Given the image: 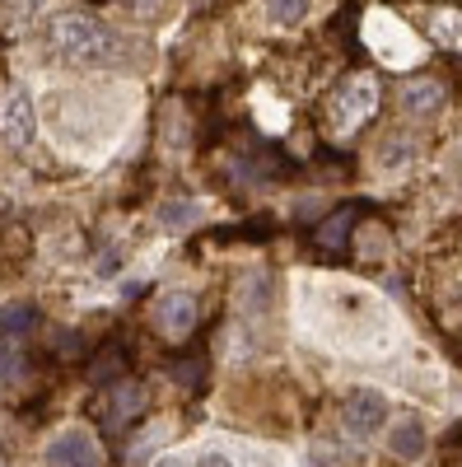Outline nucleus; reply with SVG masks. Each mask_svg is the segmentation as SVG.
I'll return each mask as SVG.
<instances>
[{
    "label": "nucleus",
    "instance_id": "2",
    "mask_svg": "<svg viewBox=\"0 0 462 467\" xmlns=\"http://www.w3.org/2000/svg\"><path fill=\"white\" fill-rule=\"evenodd\" d=\"M378 108V85L369 80V75H351L332 99H327V127L336 131H355L360 122H369Z\"/></svg>",
    "mask_w": 462,
    "mask_h": 467
},
{
    "label": "nucleus",
    "instance_id": "16",
    "mask_svg": "<svg viewBox=\"0 0 462 467\" xmlns=\"http://www.w3.org/2000/svg\"><path fill=\"white\" fill-rule=\"evenodd\" d=\"M173 379H178V383H187V388H197V383H201V356H191V360L173 365Z\"/></svg>",
    "mask_w": 462,
    "mask_h": 467
},
{
    "label": "nucleus",
    "instance_id": "17",
    "mask_svg": "<svg viewBox=\"0 0 462 467\" xmlns=\"http://www.w3.org/2000/svg\"><path fill=\"white\" fill-rule=\"evenodd\" d=\"M197 467H234V462H229V458H224V453H206V458H201V462H197Z\"/></svg>",
    "mask_w": 462,
    "mask_h": 467
},
{
    "label": "nucleus",
    "instance_id": "13",
    "mask_svg": "<svg viewBox=\"0 0 462 467\" xmlns=\"http://www.w3.org/2000/svg\"><path fill=\"white\" fill-rule=\"evenodd\" d=\"M262 5H266V19L281 24V28H290L308 15V0H262Z\"/></svg>",
    "mask_w": 462,
    "mask_h": 467
},
{
    "label": "nucleus",
    "instance_id": "15",
    "mask_svg": "<svg viewBox=\"0 0 462 467\" xmlns=\"http://www.w3.org/2000/svg\"><path fill=\"white\" fill-rule=\"evenodd\" d=\"M435 37L439 43H448V47H462V19L457 15H435Z\"/></svg>",
    "mask_w": 462,
    "mask_h": 467
},
{
    "label": "nucleus",
    "instance_id": "6",
    "mask_svg": "<svg viewBox=\"0 0 462 467\" xmlns=\"http://www.w3.org/2000/svg\"><path fill=\"white\" fill-rule=\"evenodd\" d=\"M103 425H112V431H122V425H131L140 411H145V388L136 383V379H122L112 393L103 398Z\"/></svg>",
    "mask_w": 462,
    "mask_h": 467
},
{
    "label": "nucleus",
    "instance_id": "3",
    "mask_svg": "<svg viewBox=\"0 0 462 467\" xmlns=\"http://www.w3.org/2000/svg\"><path fill=\"white\" fill-rule=\"evenodd\" d=\"M154 327H159V337H169V341H187L191 332H197V299H191L187 290L164 295L159 308H154Z\"/></svg>",
    "mask_w": 462,
    "mask_h": 467
},
{
    "label": "nucleus",
    "instance_id": "8",
    "mask_svg": "<svg viewBox=\"0 0 462 467\" xmlns=\"http://www.w3.org/2000/svg\"><path fill=\"white\" fill-rule=\"evenodd\" d=\"M397 103H402L406 117H435L444 108V85H435V80H406L397 89Z\"/></svg>",
    "mask_w": 462,
    "mask_h": 467
},
{
    "label": "nucleus",
    "instance_id": "11",
    "mask_svg": "<svg viewBox=\"0 0 462 467\" xmlns=\"http://www.w3.org/2000/svg\"><path fill=\"white\" fill-rule=\"evenodd\" d=\"M351 224H355V211H351V206L332 211V215H327V224H318V248L341 253V248H345V234H351Z\"/></svg>",
    "mask_w": 462,
    "mask_h": 467
},
{
    "label": "nucleus",
    "instance_id": "14",
    "mask_svg": "<svg viewBox=\"0 0 462 467\" xmlns=\"http://www.w3.org/2000/svg\"><path fill=\"white\" fill-rule=\"evenodd\" d=\"M191 220H197V206H191V202H169V206H164V215H159V224H164V229H187Z\"/></svg>",
    "mask_w": 462,
    "mask_h": 467
},
{
    "label": "nucleus",
    "instance_id": "12",
    "mask_svg": "<svg viewBox=\"0 0 462 467\" xmlns=\"http://www.w3.org/2000/svg\"><path fill=\"white\" fill-rule=\"evenodd\" d=\"M37 327V308H28V304H10V308H0V337H28Z\"/></svg>",
    "mask_w": 462,
    "mask_h": 467
},
{
    "label": "nucleus",
    "instance_id": "5",
    "mask_svg": "<svg viewBox=\"0 0 462 467\" xmlns=\"http://www.w3.org/2000/svg\"><path fill=\"white\" fill-rule=\"evenodd\" d=\"M341 420H345V431L351 435H374L383 420H388V402H383V393H374V388H360V393H351L345 398V407H341Z\"/></svg>",
    "mask_w": 462,
    "mask_h": 467
},
{
    "label": "nucleus",
    "instance_id": "1",
    "mask_svg": "<svg viewBox=\"0 0 462 467\" xmlns=\"http://www.w3.org/2000/svg\"><path fill=\"white\" fill-rule=\"evenodd\" d=\"M47 57L61 66H80V70H98V66H122L131 57V47L122 43L108 24H98L85 10H66L47 24Z\"/></svg>",
    "mask_w": 462,
    "mask_h": 467
},
{
    "label": "nucleus",
    "instance_id": "10",
    "mask_svg": "<svg viewBox=\"0 0 462 467\" xmlns=\"http://www.w3.org/2000/svg\"><path fill=\"white\" fill-rule=\"evenodd\" d=\"M122 374H127V346H118V341H112V346H103L98 356H94V365H89V379H94L98 388H108V383H118Z\"/></svg>",
    "mask_w": 462,
    "mask_h": 467
},
{
    "label": "nucleus",
    "instance_id": "4",
    "mask_svg": "<svg viewBox=\"0 0 462 467\" xmlns=\"http://www.w3.org/2000/svg\"><path fill=\"white\" fill-rule=\"evenodd\" d=\"M47 462L52 467H103V449L89 431H66L47 444Z\"/></svg>",
    "mask_w": 462,
    "mask_h": 467
},
{
    "label": "nucleus",
    "instance_id": "7",
    "mask_svg": "<svg viewBox=\"0 0 462 467\" xmlns=\"http://www.w3.org/2000/svg\"><path fill=\"white\" fill-rule=\"evenodd\" d=\"M0 131L10 136V145H28L37 131V117H33V99L24 89H10L5 103H0Z\"/></svg>",
    "mask_w": 462,
    "mask_h": 467
},
{
    "label": "nucleus",
    "instance_id": "18",
    "mask_svg": "<svg viewBox=\"0 0 462 467\" xmlns=\"http://www.w3.org/2000/svg\"><path fill=\"white\" fill-rule=\"evenodd\" d=\"M164 467H182V462H164Z\"/></svg>",
    "mask_w": 462,
    "mask_h": 467
},
{
    "label": "nucleus",
    "instance_id": "9",
    "mask_svg": "<svg viewBox=\"0 0 462 467\" xmlns=\"http://www.w3.org/2000/svg\"><path fill=\"white\" fill-rule=\"evenodd\" d=\"M388 449H393L397 458H420V453H426V425H420L416 416L397 420L393 435H388Z\"/></svg>",
    "mask_w": 462,
    "mask_h": 467
}]
</instances>
